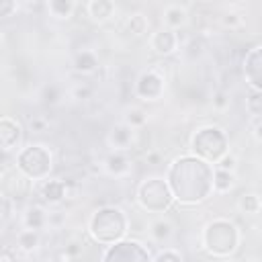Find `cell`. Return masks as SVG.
<instances>
[{
  "label": "cell",
  "instance_id": "1",
  "mask_svg": "<svg viewBox=\"0 0 262 262\" xmlns=\"http://www.w3.org/2000/svg\"><path fill=\"white\" fill-rule=\"evenodd\" d=\"M166 184L174 201L182 205L203 203L213 192V168L196 156H180L170 164Z\"/></svg>",
  "mask_w": 262,
  "mask_h": 262
},
{
  "label": "cell",
  "instance_id": "2",
  "mask_svg": "<svg viewBox=\"0 0 262 262\" xmlns=\"http://www.w3.org/2000/svg\"><path fill=\"white\" fill-rule=\"evenodd\" d=\"M88 231L94 242L111 246L115 242H121L129 231V219L121 207H100L96 209L88 219Z\"/></svg>",
  "mask_w": 262,
  "mask_h": 262
},
{
  "label": "cell",
  "instance_id": "3",
  "mask_svg": "<svg viewBox=\"0 0 262 262\" xmlns=\"http://www.w3.org/2000/svg\"><path fill=\"white\" fill-rule=\"evenodd\" d=\"M239 239H242V235H239L237 225L229 219H223V217L209 221L201 233L203 248L215 258L231 256L239 248Z\"/></svg>",
  "mask_w": 262,
  "mask_h": 262
},
{
  "label": "cell",
  "instance_id": "4",
  "mask_svg": "<svg viewBox=\"0 0 262 262\" xmlns=\"http://www.w3.org/2000/svg\"><path fill=\"white\" fill-rule=\"evenodd\" d=\"M190 149L196 154V158L215 164L223 154H227V137L219 127L207 125L196 129L190 139Z\"/></svg>",
  "mask_w": 262,
  "mask_h": 262
},
{
  "label": "cell",
  "instance_id": "5",
  "mask_svg": "<svg viewBox=\"0 0 262 262\" xmlns=\"http://www.w3.org/2000/svg\"><path fill=\"white\" fill-rule=\"evenodd\" d=\"M51 151L45 145H27L16 156V170L29 180H45L51 172Z\"/></svg>",
  "mask_w": 262,
  "mask_h": 262
},
{
  "label": "cell",
  "instance_id": "6",
  "mask_svg": "<svg viewBox=\"0 0 262 262\" xmlns=\"http://www.w3.org/2000/svg\"><path fill=\"white\" fill-rule=\"evenodd\" d=\"M172 192L162 178H145L137 186V203L147 213H164L172 205Z\"/></svg>",
  "mask_w": 262,
  "mask_h": 262
},
{
  "label": "cell",
  "instance_id": "7",
  "mask_svg": "<svg viewBox=\"0 0 262 262\" xmlns=\"http://www.w3.org/2000/svg\"><path fill=\"white\" fill-rule=\"evenodd\" d=\"M102 262H151V256L143 244L135 239H121L104 250Z\"/></svg>",
  "mask_w": 262,
  "mask_h": 262
},
{
  "label": "cell",
  "instance_id": "8",
  "mask_svg": "<svg viewBox=\"0 0 262 262\" xmlns=\"http://www.w3.org/2000/svg\"><path fill=\"white\" fill-rule=\"evenodd\" d=\"M164 90H166V80H164V76H160L156 70H147V72L139 74V78H137V82H135V94H137L141 100L154 102V100L162 98Z\"/></svg>",
  "mask_w": 262,
  "mask_h": 262
},
{
  "label": "cell",
  "instance_id": "9",
  "mask_svg": "<svg viewBox=\"0 0 262 262\" xmlns=\"http://www.w3.org/2000/svg\"><path fill=\"white\" fill-rule=\"evenodd\" d=\"M260 45H254L246 57H244V74H246V80L248 84L252 86V90H262V57H260Z\"/></svg>",
  "mask_w": 262,
  "mask_h": 262
},
{
  "label": "cell",
  "instance_id": "10",
  "mask_svg": "<svg viewBox=\"0 0 262 262\" xmlns=\"http://www.w3.org/2000/svg\"><path fill=\"white\" fill-rule=\"evenodd\" d=\"M149 45L151 49L158 53V55H172L176 49H178V37H176V31L172 29H158L151 39H149Z\"/></svg>",
  "mask_w": 262,
  "mask_h": 262
},
{
  "label": "cell",
  "instance_id": "11",
  "mask_svg": "<svg viewBox=\"0 0 262 262\" xmlns=\"http://www.w3.org/2000/svg\"><path fill=\"white\" fill-rule=\"evenodd\" d=\"M72 182L70 180H63V178H49V180H43L39 192H41V199L49 205H57L61 203L66 196H68V186Z\"/></svg>",
  "mask_w": 262,
  "mask_h": 262
},
{
  "label": "cell",
  "instance_id": "12",
  "mask_svg": "<svg viewBox=\"0 0 262 262\" xmlns=\"http://www.w3.org/2000/svg\"><path fill=\"white\" fill-rule=\"evenodd\" d=\"M20 137H23L20 125L8 117H2L0 119V149L10 151V149L18 147Z\"/></svg>",
  "mask_w": 262,
  "mask_h": 262
},
{
  "label": "cell",
  "instance_id": "13",
  "mask_svg": "<svg viewBox=\"0 0 262 262\" xmlns=\"http://www.w3.org/2000/svg\"><path fill=\"white\" fill-rule=\"evenodd\" d=\"M102 170L115 178H123L131 172V160L125 156V151H111L102 162Z\"/></svg>",
  "mask_w": 262,
  "mask_h": 262
},
{
  "label": "cell",
  "instance_id": "14",
  "mask_svg": "<svg viewBox=\"0 0 262 262\" xmlns=\"http://www.w3.org/2000/svg\"><path fill=\"white\" fill-rule=\"evenodd\" d=\"M133 135H135V131L131 127H127L125 123H119V125H113V129L108 131L106 141L113 147V151H125V149L131 147Z\"/></svg>",
  "mask_w": 262,
  "mask_h": 262
},
{
  "label": "cell",
  "instance_id": "15",
  "mask_svg": "<svg viewBox=\"0 0 262 262\" xmlns=\"http://www.w3.org/2000/svg\"><path fill=\"white\" fill-rule=\"evenodd\" d=\"M147 233H149V239L151 242H156V244H168L172 239V235H174V225L166 217H156V219L149 221Z\"/></svg>",
  "mask_w": 262,
  "mask_h": 262
},
{
  "label": "cell",
  "instance_id": "16",
  "mask_svg": "<svg viewBox=\"0 0 262 262\" xmlns=\"http://www.w3.org/2000/svg\"><path fill=\"white\" fill-rule=\"evenodd\" d=\"M115 12H117V6L111 0H90V2H86V14L98 25L106 23Z\"/></svg>",
  "mask_w": 262,
  "mask_h": 262
},
{
  "label": "cell",
  "instance_id": "17",
  "mask_svg": "<svg viewBox=\"0 0 262 262\" xmlns=\"http://www.w3.org/2000/svg\"><path fill=\"white\" fill-rule=\"evenodd\" d=\"M72 66H74V70H76L78 74H92V72L98 70L100 63H98V55H96L94 51L82 49V51H78V53L74 55Z\"/></svg>",
  "mask_w": 262,
  "mask_h": 262
},
{
  "label": "cell",
  "instance_id": "18",
  "mask_svg": "<svg viewBox=\"0 0 262 262\" xmlns=\"http://www.w3.org/2000/svg\"><path fill=\"white\" fill-rule=\"evenodd\" d=\"M186 18H188V12H186V6H180V4H168L164 8V25L166 29H180L186 25Z\"/></svg>",
  "mask_w": 262,
  "mask_h": 262
},
{
  "label": "cell",
  "instance_id": "19",
  "mask_svg": "<svg viewBox=\"0 0 262 262\" xmlns=\"http://www.w3.org/2000/svg\"><path fill=\"white\" fill-rule=\"evenodd\" d=\"M23 225H25V229L41 231L47 225V213H45V209L43 207H37V205L25 209V213H23Z\"/></svg>",
  "mask_w": 262,
  "mask_h": 262
},
{
  "label": "cell",
  "instance_id": "20",
  "mask_svg": "<svg viewBox=\"0 0 262 262\" xmlns=\"http://www.w3.org/2000/svg\"><path fill=\"white\" fill-rule=\"evenodd\" d=\"M45 8H47V12H49L53 18L66 20V18H70V16L74 14L76 2H72V0H49V2L45 4Z\"/></svg>",
  "mask_w": 262,
  "mask_h": 262
},
{
  "label": "cell",
  "instance_id": "21",
  "mask_svg": "<svg viewBox=\"0 0 262 262\" xmlns=\"http://www.w3.org/2000/svg\"><path fill=\"white\" fill-rule=\"evenodd\" d=\"M39 246H41V235H39V231H33V229H20V231H18V235H16V248H18V250L31 254V252H35Z\"/></svg>",
  "mask_w": 262,
  "mask_h": 262
},
{
  "label": "cell",
  "instance_id": "22",
  "mask_svg": "<svg viewBox=\"0 0 262 262\" xmlns=\"http://www.w3.org/2000/svg\"><path fill=\"white\" fill-rule=\"evenodd\" d=\"M145 29H147V18H145V14H141V12H133V14L125 16V20H123V31H125L127 35L139 37V35L145 33Z\"/></svg>",
  "mask_w": 262,
  "mask_h": 262
},
{
  "label": "cell",
  "instance_id": "23",
  "mask_svg": "<svg viewBox=\"0 0 262 262\" xmlns=\"http://www.w3.org/2000/svg\"><path fill=\"white\" fill-rule=\"evenodd\" d=\"M235 184V174L233 172H227V170H213V190L219 192V194H225L233 188Z\"/></svg>",
  "mask_w": 262,
  "mask_h": 262
},
{
  "label": "cell",
  "instance_id": "24",
  "mask_svg": "<svg viewBox=\"0 0 262 262\" xmlns=\"http://www.w3.org/2000/svg\"><path fill=\"white\" fill-rule=\"evenodd\" d=\"M237 207L242 213L246 215H258L260 213V196L256 192H248V194H242L239 201H237Z\"/></svg>",
  "mask_w": 262,
  "mask_h": 262
},
{
  "label": "cell",
  "instance_id": "25",
  "mask_svg": "<svg viewBox=\"0 0 262 262\" xmlns=\"http://www.w3.org/2000/svg\"><path fill=\"white\" fill-rule=\"evenodd\" d=\"M127 127L131 129H141L145 123H147V115L143 108H137V106H131L125 111V121H123Z\"/></svg>",
  "mask_w": 262,
  "mask_h": 262
},
{
  "label": "cell",
  "instance_id": "26",
  "mask_svg": "<svg viewBox=\"0 0 262 262\" xmlns=\"http://www.w3.org/2000/svg\"><path fill=\"white\" fill-rule=\"evenodd\" d=\"M246 111L252 117H260L262 113V90H252L250 96L246 98Z\"/></svg>",
  "mask_w": 262,
  "mask_h": 262
},
{
  "label": "cell",
  "instance_id": "27",
  "mask_svg": "<svg viewBox=\"0 0 262 262\" xmlns=\"http://www.w3.org/2000/svg\"><path fill=\"white\" fill-rule=\"evenodd\" d=\"M151 262H182V256H180V252L174 250V248H164V250H160V252L154 256Z\"/></svg>",
  "mask_w": 262,
  "mask_h": 262
},
{
  "label": "cell",
  "instance_id": "28",
  "mask_svg": "<svg viewBox=\"0 0 262 262\" xmlns=\"http://www.w3.org/2000/svg\"><path fill=\"white\" fill-rule=\"evenodd\" d=\"M235 166H237V158L233 154H223L217 162H215V168L217 170H227V172H235Z\"/></svg>",
  "mask_w": 262,
  "mask_h": 262
},
{
  "label": "cell",
  "instance_id": "29",
  "mask_svg": "<svg viewBox=\"0 0 262 262\" xmlns=\"http://www.w3.org/2000/svg\"><path fill=\"white\" fill-rule=\"evenodd\" d=\"M219 23H221L225 29H235V27L242 25V16H239L237 12H233V10H227V12H223V14L219 16Z\"/></svg>",
  "mask_w": 262,
  "mask_h": 262
},
{
  "label": "cell",
  "instance_id": "30",
  "mask_svg": "<svg viewBox=\"0 0 262 262\" xmlns=\"http://www.w3.org/2000/svg\"><path fill=\"white\" fill-rule=\"evenodd\" d=\"M92 92H94V88L90 84H86V82H82V84H78V86L72 88V96L76 100H86V98L92 96Z\"/></svg>",
  "mask_w": 262,
  "mask_h": 262
},
{
  "label": "cell",
  "instance_id": "31",
  "mask_svg": "<svg viewBox=\"0 0 262 262\" xmlns=\"http://www.w3.org/2000/svg\"><path fill=\"white\" fill-rule=\"evenodd\" d=\"M213 106H215L217 111H225V108L229 106V92L217 90V92L213 94Z\"/></svg>",
  "mask_w": 262,
  "mask_h": 262
},
{
  "label": "cell",
  "instance_id": "32",
  "mask_svg": "<svg viewBox=\"0 0 262 262\" xmlns=\"http://www.w3.org/2000/svg\"><path fill=\"white\" fill-rule=\"evenodd\" d=\"M16 10H18V4L14 0H0V18L12 16Z\"/></svg>",
  "mask_w": 262,
  "mask_h": 262
},
{
  "label": "cell",
  "instance_id": "33",
  "mask_svg": "<svg viewBox=\"0 0 262 262\" xmlns=\"http://www.w3.org/2000/svg\"><path fill=\"white\" fill-rule=\"evenodd\" d=\"M57 98H59V88L57 86H45L43 88V100L47 102V104H55L57 102Z\"/></svg>",
  "mask_w": 262,
  "mask_h": 262
},
{
  "label": "cell",
  "instance_id": "34",
  "mask_svg": "<svg viewBox=\"0 0 262 262\" xmlns=\"http://www.w3.org/2000/svg\"><path fill=\"white\" fill-rule=\"evenodd\" d=\"M29 129L35 131V133H43L47 129V119L45 117H33L29 121Z\"/></svg>",
  "mask_w": 262,
  "mask_h": 262
},
{
  "label": "cell",
  "instance_id": "35",
  "mask_svg": "<svg viewBox=\"0 0 262 262\" xmlns=\"http://www.w3.org/2000/svg\"><path fill=\"white\" fill-rule=\"evenodd\" d=\"M82 250H84V246H82L80 242H70V244L66 246V250H63V256H66V258H76V256L82 254Z\"/></svg>",
  "mask_w": 262,
  "mask_h": 262
},
{
  "label": "cell",
  "instance_id": "36",
  "mask_svg": "<svg viewBox=\"0 0 262 262\" xmlns=\"http://www.w3.org/2000/svg\"><path fill=\"white\" fill-rule=\"evenodd\" d=\"M186 53H188L190 57L201 55V53H203V45H201V41H196V39L188 41V43H186Z\"/></svg>",
  "mask_w": 262,
  "mask_h": 262
},
{
  "label": "cell",
  "instance_id": "37",
  "mask_svg": "<svg viewBox=\"0 0 262 262\" xmlns=\"http://www.w3.org/2000/svg\"><path fill=\"white\" fill-rule=\"evenodd\" d=\"M252 135L260 143V139H262V135H260V117H252Z\"/></svg>",
  "mask_w": 262,
  "mask_h": 262
},
{
  "label": "cell",
  "instance_id": "38",
  "mask_svg": "<svg viewBox=\"0 0 262 262\" xmlns=\"http://www.w3.org/2000/svg\"><path fill=\"white\" fill-rule=\"evenodd\" d=\"M147 162H149V164H158V162H160V154H158V151H149V154H147Z\"/></svg>",
  "mask_w": 262,
  "mask_h": 262
},
{
  "label": "cell",
  "instance_id": "39",
  "mask_svg": "<svg viewBox=\"0 0 262 262\" xmlns=\"http://www.w3.org/2000/svg\"><path fill=\"white\" fill-rule=\"evenodd\" d=\"M6 162H8V151L0 149V166H2V164H6Z\"/></svg>",
  "mask_w": 262,
  "mask_h": 262
},
{
  "label": "cell",
  "instance_id": "40",
  "mask_svg": "<svg viewBox=\"0 0 262 262\" xmlns=\"http://www.w3.org/2000/svg\"><path fill=\"white\" fill-rule=\"evenodd\" d=\"M2 227H4V221H2V217H0V233H2Z\"/></svg>",
  "mask_w": 262,
  "mask_h": 262
}]
</instances>
